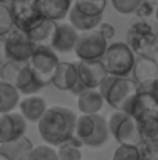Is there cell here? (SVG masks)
I'll return each instance as SVG.
<instances>
[{"instance_id": "16", "label": "cell", "mask_w": 158, "mask_h": 160, "mask_svg": "<svg viewBox=\"0 0 158 160\" xmlns=\"http://www.w3.org/2000/svg\"><path fill=\"white\" fill-rule=\"evenodd\" d=\"M74 0H39L41 11L44 17L59 23L65 17H68Z\"/></svg>"}, {"instance_id": "19", "label": "cell", "mask_w": 158, "mask_h": 160, "mask_svg": "<svg viewBox=\"0 0 158 160\" xmlns=\"http://www.w3.org/2000/svg\"><path fill=\"white\" fill-rule=\"evenodd\" d=\"M105 100L99 89H87L78 97V109L81 113L87 115H96L101 112Z\"/></svg>"}, {"instance_id": "7", "label": "cell", "mask_w": 158, "mask_h": 160, "mask_svg": "<svg viewBox=\"0 0 158 160\" xmlns=\"http://www.w3.org/2000/svg\"><path fill=\"white\" fill-rule=\"evenodd\" d=\"M122 112L135 118L138 123H144L158 117V101L147 93L136 92L124 103Z\"/></svg>"}, {"instance_id": "39", "label": "cell", "mask_w": 158, "mask_h": 160, "mask_svg": "<svg viewBox=\"0 0 158 160\" xmlns=\"http://www.w3.org/2000/svg\"><path fill=\"white\" fill-rule=\"evenodd\" d=\"M157 64H158V61H157Z\"/></svg>"}, {"instance_id": "30", "label": "cell", "mask_w": 158, "mask_h": 160, "mask_svg": "<svg viewBox=\"0 0 158 160\" xmlns=\"http://www.w3.org/2000/svg\"><path fill=\"white\" fill-rule=\"evenodd\" d=\"M112 6L115 8V11H118L119 14H133L138 12V9L141 8L144 0H110Z\"/></svg>"}, {"instance_id": "26", "label": "cell", "mask_w": 158, "mask_h": 160, "mask_svg": "<svg viewBox=\"0 0 158 160\" xmlns=\"http://www.w3.org/2000/svg\"><path fill=\"white\" fill-rule=\"evenodd\" d=\"M26 62H17V61H6L2 68H0V79L2 81H6L9 84H16L17 81V76L22 70V67L25 65Z\"/></svg>"}, {"instance_id": "11", "label": "cell", "mask_w": 158, "mask_h": 160, "mask_svg": "<svg viewBox=\"0 0 158 160\" xmlns=\"http://www.w3.org/2000/svg\"><path fill=\"white\" fill-rule=\"evenodd\" d=\"M79 78L87 89H99L108 76L103 61H78Z\"/></svg>"}, {"instance_id": "40", "label": "cell", "mask_w": 158, "mask_h": 160, "mask_svg": "<svg viewBox=\"0 0 158 160\" xmlns=\"http://www.w3.org/2000/svg\"><path fill=\"white\" fill-rule=\"evenodd\" d=\"M11 2H12V0H11Z\"/></svg>"}, {"instance_id": "32", "label": "cell", "mask_w": 158, "mask_h": 160, "mask_svg": "<svg viewBox=\"0 0 158 160\" xmlns=\"http://www.w3.org/2000/svg\"><path fill=\"white\" fill-rule=\"evenodd\" d=\"M126 117H127V113H124L122 110H116V112H113V113L108 117L107 124H108L110 135H113V134H115V131H116V129H118V126L126 120Z\"/></svg>"}, {"instance_id": "10", "label": "cell", "mask_w": 158, "mask_h": 160, "mask_svg": "<svg viewBox=\"0 0 158 160\" xmlns=\"http://www.w3.org/2000/svg\"><path fill=\"white\" fill-rule=\"evenodd\" d=\"M79 31L71 25V23H56V30L51 36L50 47L56 53H70L74 52L78 39H79Z\"/></svg>"}, {"instance_id": "13", "label": "cell", "mask_w": 158, "mask_h": 160, "mask_svg": "<svg viewBox=\"0 0 158 160\" xmlns=\"http://www.w3.org/2000/svg\"><path fill=\"white\" fill-rule=\"evenodd\" d=\"M118 145H127V146H141L143 145V132H141V126L140 123L132 118V117H126V120L118 126V129L115 131V134L112 135Z\"/></svg>"}, {"instance_id": "24", "label": "cell", "mask_w": 158, "mask_h": 160, "mask_svg": "<svg viewBox=\"0 0 158 160\" xmlns=\"http://www.w3.org/2000/svg\"><path fill=\"white\" fill-rule=\"evenodd\" d=\"M82 146L84 143L74 135L71 140L57 146L59 160H82V151H81Z\"/></svg>"}, {"instance_id": "2", "label": "cell", "mask_w": 158, "mask_h": 160, "mask_svg": "<svg viewBox=\"0 0 158 160\" xmlns=\"http://www.w3.org/2000/svg\"><path fill=\"white\" fill-rule=\"evenodd\" d=\"M105 103L115 110H122L124 103L138 92V86L132 78H119L108 75L99 87Z\"/></svg>"}, {"instance_id": "17", "label": "cell", "mask_w": 158, "mask_h": 160, "mask_svg": "<svg viewBox=\"0 0 158 160\" xmlns=\"http://www.w3.org/2000/svg\"><path fill=\"white\" fill-rule=\"evenodd\" d=\"M20 113L25 117L26 121L30 123H39L41 118L45 115L47 112V101L42 98V97H37V95H31V97H26L23 100H20Z\"/></svg>"}, {"instance_id": "8", "label": "cell", "mask_w": 158, "mask_h": 160, "mask_svg": "<svg viewBox=\"0 0 158 160\" xmlns=\"http://www.w3.org/2000/svg\"><path fill=\"white\" fill-rule=\"evenodd\" d=\"M6 42V53L9 61L17 62H30L31 56L34 53L36 44L28 38V34L19 28H12V31L5 38Z\"/></svg>"}, {"instance_id": "6", "label": "cell", "mask_w": 158, "mask_h": 160, "mask_svg": "<svg viewBox=\"0 0 158 160\" xmlns=\"http://www.w3.org/2000/svg\"><path fill=\"white\" fill-rule=\"evenodd\" d=\"M9 8L14 19V27L25 33L44 19L39 0H12Z\"/></svg>"}, {"instance_id": "5", "label": "cell", "mask_w": 158, "mask_h": 160, "mask_svg": "<svg viewBox=\"0 0 158 160\" xmlns=\"http://www.w3.org/2000/svg\"><path fill=\"white\" fill-rule=\"evenodd\" d=\"M107 48L108 41L98 30H93L79 34L74 53L79 61H103Z\"/></svg>"}, {"instance_id": "20", "label": "cell", "mask_w": 158, "mask_h": 160, "mask_svg": "<svg viewBox=\"0 0 158 160\" xmlns=\"http://www.w3.org/2000/svg\"><path fill=\"white\" fill-rule=\"evenodd\" d=\"M103 115L96 113V115H87V113H81L78 115V121H76V132L74 135L84 143H85L95 135L98 126H99V121H101Z\"/></svg>"}, {"instance_id": "4", "label": "cell", "mask_w": 158, "mask_h": 160, "mask_svg": "<svg viewBox=\"0 0 158 160\" xmlns=\"http://www.w3.org/2000/svg\"><path fill=\"white\" fill-rule=\"evenodd\" d=\"M28 64L31 65V68L34 70L37 78L44 82V86H48L53 82L54 73H56L60 61H59L57 53L51 47H48L45 44H39V45H36L34 53Z\"/></svg>"}, {"instance_id": "33", "label": "cell", "mask_w": 158, "mask_h": 160, "mask_svg": "<svg viewBox=\"0 0 158 160\" xmlns=\"http://www.w3.org/2000/svg\"><path fill=\"white\" fill-rule=\"evenodd\" d=\"M138 92L147 93V95L154 97L158 101V78L152 79V81H147V82H144V84H141V86H138Z\"/></svg>"}, {"instance_id": "38", "label": "cell", "mask_w": 158, "mask_h": 160, "mask_svg": "<svg viewBox=\"0 0 158 160\" xmlns=\"http://www.w3.org/2000/svg\"><path fill=\"white\" fill-rule=\"evenodd\" d=\"M155 16H157V20H158V6H157V9H155Z\"/></svg>"}, {"instance_id": "37", "label": "cell", "mask_w": 158, "mask_h": 160, "mask_svg": "<svg viewBox=\"0 0 158 160\" xmlns=\"http://www.w3.org/2000/svg\"><path fill=\"white\" fill-rule=\"evenodd\" d=\"M8 2H11V0H0V3H8Z\"/></svg>"}, {"instance_id": "3", "label": "cell", "mask_w": 158, "mask_h": 160, "mask_svg": "<svg viewBox=\"0 0 158 160\" xmlns=\"http://www.w3.org/2000/svg\"><path fill=\"white\" fill-rule=\"evenodd\" d=\"M135 53L133 50L124 44V42H113L108 45L105 52L103 62L108 75L119 76V78H129V75L133 72L135 65Z\"/></svg>"}, {"instance_id": "31", "label": "cell", "mask_w": 158, "mask_h": 160, "mask_svg": "<svg viewBox=\"0 0 158 160\" xmlns=\"http://www.w3.org/2000/svg\"><path fill=\"white\" fill-rule=\"evenodd\" d=\"M30 160H59L57 156V149L54 146L50 145H39V146H34Z\"/></svg>"}, {"instance_id": "9", "label": "cell", "mask_w": 158, "mask_h": 160, "mask_svg": "<svg viewBox=\"0 0 158 160\" xmlns=\"http://www.w3.org/2000/svg\"><path fill=\"white\" fill-rule=\"evenodd\" d=\"M26 123L28 121L20 112L0 113V145L25 137Z\"/></svg>"}, {"instance_id": "23", "label": "cell", "mask_w": 158, "mask_h": 160, "mask_svg": "<svg viewBox=\"0 0 158 160\" xmlns=\"http://www.w3.org/2000/svg\"><path fill=\"white\" fill-rule=\"evenodd\" d=\"M54 30H56V22H53L50 19H47V17H44L39 23H36L30 31H26V34H28V38L36 44V45H39V44H44L45 41H51V36L53 33H54Z\"/></svg>"}, {"instance_id": "28", "label": "cell", "mask_w": 158, "mask_h": 160, "mask_svg": "<svg viewBox=\"0 0 158 160\" xmlns=\"http://www.w3.org/2000/svg\"><path fill=\"white\" fill-rule=\"evenodd\" d=\"M14 28V19L11 8L6 3H0V38H6Z\"/></svg>"}, {"instance_id": "29", "label": "cell", "mask_w": 158, "mask_h": 160, "mask_svg": "<svg viewBox=\"0 0 158 160\" xmlns=\"http://www.w3.org/2000/svg\"><path fill=\"white\" fill-rule=\"evenodd\" d=\"M112 160H143V156H141V149L138 146L119 145L115 149Z\"/></svg>"}, {"instance_id": "27", "label": "cell", "mask_w": 158, "mask_h": 160, "mask_svg": "<svg viewBox=\"0 0 158 160\" xmlns=\"http://www.w3.org/2000/svg\"><path fill=\"white\" fill-rule=\"evenodd\" d=\"M140 126L143 132V143L151 146H158V117L147 120L144 123H140Z\"/></svg>"}, {"instance_id": "15", "label": "cell", "mask_w": 158, "mask_h": 160, "mask_svg": "<svg viewBox=\"0 0 158 160\" xmlns=\"http://www.w3.org/2000/svg\"><path fill=\"white\" fill-rule=\"evenodd\" d=\"M33 149H34V145L26 135L14 142L0 145V152L8 160H30Z\"/></svg>"}, {"instance_id": "34", "label": "cell", "mask_w": 158, "mask_h": 160, "mask_svg": "<svg viewBox=\"0 0 158 160\" xmlns=\"http://www.w3.org/2000/svg\"><path fill=\"white\" fill-rule=\"evenodd\" d=\"M98 31L104 36L107 41L115 36V28H113V25H110V23H104V22H103V23L98 27Z\"/></svg>"}, {"instance_id": "35", "label": "cell", "mask_w": 158, "mask_h": 160, "mask_svg": "<svg viewBox=\"0 0 158 160\" xmlns=\"http://www.w3.org/2000/svg\"><path fill=\"white\" fill-rule=\"evenodd\" d=\"M8 59V53H6V42H5V38H0V64L3 65Z\"/></svg>"}, {"instance_id": "14", "label": "cell", "mask_w": 158, "mask_h": 160, "mask_svg": "<svg viewBox=\"0 0 158 160\" xmlns=\"http://www.w3.org/2000/svg\"><path fill=\"white\" fill-rule=\"evenodd\" d=\"M16 89L20 92V93H23V95H26V97H31V95H36L37 92H41L45 86H44V82L37 78V75L34 73V70L31 68V65L26 62L23 67H22V70H20V73H19V76H17V81H16Z\"/></svg>"}, {"instance_id": "21", "label": "cell", "mask_w": 158, "mask_h": 160, "mask_svg": "<svg viewBox=\"0 0 158 160\" xmlns=\"http://www.w3.org/2000/svg\"><path fill=\"white\" fill-rule=\"evenodd\" d=\"M68 20L70 23L79 31V33H87V31H93L98 30V27L103 23V16H85L82 12H79L74 5L68 14Z\"/></svg>"}, {"instance_id": "18", "label": "cell", "mask_w": 158, "mask_h": 160, "mask_svg": "<svg viewBox=\"0 0 158 160\" xmlns=\"http://www.w3.org/2000/svg\"><path fill=\"white\" fill-rule=\"evenodd\" d=\"M132 79L136 82V86H141L147 81H152L158 78V64L152 58L147 56H138L135 59L133 72H132Z\"/></svg>"}, {"instance_id": "1", "label": "cell", "mask_w": 158, "mask_h": 160, "mask_svg": "<svg viewBox=\"0 0 158 160\" xmlns=\"http://www.w3.org/2000/svg\"><path fill=\"white\" fill-rule=\"evenodd\" d=\"M76 121L78 115L70 107L51 106L37 123V129L47 145L57 148L74 137Z\"/></svg>"}, {"instance_id": "25", "label": "cell", "mask_w": 158, "mask_h": 160, "mask_svg": "<svg viewBox=\"0 0 158 160\" xmlns=\"http://www.w3.org/2000/svg\"><path fill=\"white\" fill-rule=\"evenodd\" d=\"M74 8L85 16H103L107 0H74Z\"/></svg>"}, {"instance_id": "12", "label": "cell", "mask_w": 158, "mask_h": 160, "mask_svg": "<svg viewBox=\"0 0 158 160\" xmlns=\"http://www.w3.org/2000/svg\"><path fill=\"white\" fill-rule=\"evenodd\" d=\"M81 82L79 78V70H78V62H68L64 61L59 64L54 78H53V86L57 90L62 92H71L78 84Z\"/></svg>"}, {"instance_id": "36", "label": "cell", "mask_w": 158, "mask_h": 160, "mask_svg": "<svg viewBox=\"0 0 158 160\" xmlns=\"http://www.w3.org/2000/svg\"><path fill=\"white\" fill-rule=\"evenodd\" d=\"M0 160H8V159H6V157H5V156H3V154L0 152Z\"/></svg>"}, {"instance_id": "22", "label": "cell", "mask_w": 158, "mask_h": 160, "mask_svg": "<svg viewBox=\"0 0 158 160\" xmlns=\"http://www.w3.org/2000/svg\"><path fill=\"white\" fill-rule=\"evenodd\" d=\"M20 104V92L16 86L0 79V113L14 112V109Z\"/></svg>"}]
</instances>
